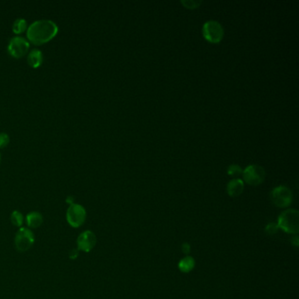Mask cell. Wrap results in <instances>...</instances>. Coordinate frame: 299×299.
<instances>
[{
    "instance_id": "9c48e42d",
    "label": "cell",
    "mask_w": 299,
    "mask_h": 299,
    "mask_svg": "<svg viewBox=\"0 0 299 299\" xmlns=\"http://www.w3.org/2000/svg\"><path fill=\"white\" fill-rule=\"evenodd\" d=\"M97 244V237L95 233L91 230H86L82 233H80L77 240H76V249L78 251H82L84 253L91 252Z\"/></svg>"
},
{
    "instance_id": "7402d4cb",
    "label": "cell",
    "mask_w": 299,
    "mask_h": 299,
    "mask_svg": "<svg viewBox=\"0 0 299 299\" xmlns=\"http://www.w3.org/2000/svg\"><path fill=\"white\" fill-rule=\"evenodd\" d=\"M291 243H292V245L295 246V247H298L299 244V236L296 234L294 236L291 238Z\"/></svg>"
},
{
    "instance_id": "30bf717a",
    "label": "cell",
    "mask_w": 299,
    "mask_h": 299,
    "mask_svg": "<svg viewBox=\"0 0 299 299\" xmlns=\"http://www.w3.org/2000/svg\"><path fill=\"white\" fill-rule=\"evenodd\" d=\"M244 191V181L240 178L232 179L226 186L227 194L230 197H238Z\"/></svg>"
},
{
    "instance_id": "52a82bcc",
    "label": "cell",
    "mask_w": 299,
    "mask_h": 299,
    "mask_svg": "<svg viewBox=\"0 0 299 299\" xmlns=\"http://www.w3.org/2000/svg\"><path fill=\"white\" fill-rule=\"evenodd\" d=\"M243 179L246 183L250 185L256 186L263 183L266 176L265 170L261 165L258 164H250L242 171Z\"/></svg>"
},
{
    "instance_id": "cb8c5ba5",
    "label": "cell",
    "mask_w": 299,
    "mask_h": 299,
    "mask_svg": "<svg viewBox=\"0 0 299 299\" xmlns=\"http://www.w3.org/2000/svg\"><path fill=\"white\" fill-rule=\"evenodd\" d=\"M0 160H1V156H0Z\"/></svg>"
},
{
    "instance_id": "277c9868",
    "label": "cell",
    "mask_w": 299,
    "mask_h": 299,
    "mask_svg": "<svg viewBox=\"0 0 299 299\" xmlns=\"http://www.w3.org/2000/svg\"><path fill=\"white\" fill-rule=\"evenodd\" d=\"M204 39L212 43H219L224 36V28L219 21L211 20L204 22L202 28Z\"/></svg>"
},
{
    "instance_id": "8fae6325",
    "label": "cell",
    "mask_w": 299,
    "mask_h": 299,
    "mask_svg": "<svg viewBox=\"0 0 299 299\" xmlns=\"http://www.w3.org/2000/svg\"><path fill=\"white\" fill-rule=\"evenodd\" d=\"M25 222L29 228H39L43 224V216L39 212H31L25 217Z\"/></svg>"
},
{
    "instance_id": "ba28073f",
    "label": "cell",
    "mask_w": 299,
    "mask_h": 299,
    "mask_svg": "<svg viewBox=\"0 0 299 299\" xmlns=\"http://www.w3.org/2000/svg\"><path fill=\"white\" fill-rule=\"evenodd\" d=\"M29 42L22 36H14L9 42L7 50L9 54L15 58L24 56L29 50Z\"/></svg>"
},
{
    "instance_id": "4fadbf2b",
    "label": "cell",
    "mask_w": 299,
    "mask_h": 299,
    "mask_svg": "<svg viewBox=\"0 0 299 299\" xmlns=\"http://www.w3.org/2000/svg\"><path fill=\"white\" fill-rule=\"evenodd\" d=\"M196 266V261L194 258L190 255H186L178 262V269L183 273H190Z\"/></svg>"
},
{
    "instance_id": "6da1fadb",
    "label": "cell",
    "mask_w": 299,
    "mask_h": 299,
    "mask_svg": "<svg viewBox=\"0 0 299 299\" xmlns=\"http://www.w3.org/2000/svg\"><path fill=\"white\" fill-rule=\"evenodd\" d=\"M58 33V25L50 20L33 21L26 29V37L35 45L46 43Z\"/></svg>"
},
{
    "instance_id": "3957f363",
    "label": "cell",
    "mask_w": 299,
    "mask_h": 299,
    "mask_svg": "<svg viewBox=\"0 0 299 299\" xmlns=\"http://www.w3.org/2000/svg\"><path fill=\"white\" fill-rule=\"evenodd\" d=\"M270 198L276 207L287 208L292 204L293 193L291 189L285 185H279L272 190Z\"/></svg>"
},
{
    "instance_id": "ffe728a7",
    "label": "cell",
    "mask_w": 299,
    "mask_h": 299,
    "mask_svg": "<svg viewBox=\"0 0 299 299\" xmlns=\"http://www.w3.org/2000/svg\"><path fill=\"white\" fill-rule=\"evenodd\" d=\"M191 247L188 242L183 243L182 245V252H183L185 255H189V253H191Z\"/></svg>"
},
{
    "instance_id": "9a60e30c",
    "label": "cell",
    "mask_w": 299,
    "mask_h": 299,
    "mask_svg": "<svg viewBox=\"0 0 299 299\" xmlns=\"http://www.w3.org/2000/svg\"><path fill=\"white\" fill-rule=\"evenodd\" d=\"M10 220H11V222L14 226L20 227V228L24 223V217L22 215V213L19 211H13L11 214V217H10Z\"/></svg>"
},
{
    "instance_id": "2e32d148",
    "label": "cell",
    "mask_w": 299,
    "mask_h": 299,
    "mask_svg": "<svg viewBox=\"0 0 299 299\" xmlns=\"http://www.w3.org/2000/svg\"><path fill=\"white\" fill-rule=\"evenodd\" d=\"M242 173V169L238 164H231L227 168V174L231 176H237Z\"/></svg>"
},
{
    "instance_id": "8992f818",
    "label": "cell",
    "mask_w": 299,
    "mask_h": 299,
    "mask_svg": "<svg viewBox=\"0 0 299 299\" xmlns=\"http://www.w3.org/2000/svg\"><path fill=\"white\" fill-rule=\"evenodd\" d=\"M66 220L71 227L78 228L86 221V210L81 204H71L67 210Z\"/></svg>"
},
{
    "instance_id": "7c38bea8",
    "label": "cell",
    "mask_w": 299,
    "mask_h": 299,
    "mask_svg": "<svg viewBox=\"0 0 299 299\" xmlns=\"http://www.w3.org/2000/svg\"><path fill=\"white\" fill-rule=\"evenodd\" d=\"M43 61V54L42 51L37 49H33L27 55V63L32 68H38Z\"/></svg>"
},
{
    "instance_id": "5bb4252c",
    "label": "cell",
    "mask_w": 299,
    "mask_h": 299,
    "mask_svg": "<svg viewBox=\"0 0 299 299\" xmlns=\"http://www.w3.org/2000/svg\"><path fill=\"white\" fill-rule=\"evenodd\" d=\"M25 29H27V23L25 19L19 18L14 21L13 24V31L14 33L19 34L23 33Z\"/></svg>"
},
{
    "instance_id": "5b68a950",
    "label": "cell",
    "mask_w": 299,
    "mask_h": 299,
    "mask_svg": "<svg viewBox=\"0 0 299 299\" xmlns=\"http://www.w3.org/2000/svg\"><path fill=\"white\" fill-rule=\"evenodd\" d=\"M34 241L35 237L30 229L21 227L15 234L14 246L17 251L23 253L28 251L32 248Z\"/></svg>"
},
{
    "instance_id": "e0dca14e",
    "label": "cell",
    "mask_w": 299,
    "mask_h": 299,
    "mask_svg": "<svg viewBox=\"0 0 299 299\" xmlns=\"http://www.w3.org/2000/svg\"><path fill=\"white\" fill-rule=\"evenodd\" d=\"M279 227L277 223H274V222H271L267 224L266 227H265V233L269 235H273L278 232Z\"/></svg>"
},
{
    "instance_id": "d6986e66",
    "label": "cell",
    "mask_w": 299,
    "mask_h": 299,
    "mask_svg": "<svg viewBox=\"0 0 299 299\" xmlns=\"http://www.w3.org/2000/svg\"><path fill=\"white\" fill-rule=\"evenodd\" d=\"M9 142H10V137L8 134L0 133V149H3L5 146L8 145Z\"/></svg>"
},
{
    "instance_id": "ac0fdd59",
    "label": "cell",
    "mask_w": 299,
    "mask_h": 299,
    "mask_svg": "<svg viewBox=\"0 0 299 299\" xmlns=\"http://www.w3.org/2000/svg\"><path fill=\"white\" fill-rule=\"evenodd\" d=\"M181 3L186 7V8L194 9L197 8L201 4L202 1H198V0H182Z\"/></svg>"
},
{
    "instance_id": "44dd1931",
    "label": "cell",
    "mask_w": 299,
    "mask_h": 299,
    "mask_svg": "<svg viewBox=\"0 0 299 299\" xmlns=\"http://www.w3.org/2000/svg\"><path fill=\"white\" fill-rule=\"evenodd\" d=\"M79 251L77 249H74L71 250L70 252V258L71 260H75L76 258L78 257Z\"/></svg>"
},
{
    "instance_id": "603a6c76",
    "label": "cell",
    "mask_w": 299,
    "mask_h": 299,
    "mask_svg": "<svg viewBox=\"0 0 299 299\" xmlns=\"http://www.w3.org/2000/svg\"><path fill=\"white\" fill-rule=\"evenodd\" d=\"M66 202L68 204H70V205H71V204H75V203H74V198H73L72 196H69V197L67 198Z\"/></svg>"
},
{
    "instance_id": "7a4b0ae2",
    "label": "cell",
    "mask_w": 299,
    "mask_h": 299,
    "mask_svg": "<svg viewBox=\"0 0 299 299\" xmlns=\"http://www.w3.org/2000/svg\"><path fill=\"white\" fill-rule=\"evenodd\" d=\"M279 229L290 234L296 235L299 232V212L296 209H287L278 217Z\"/></svg>"
}]
</instances>
